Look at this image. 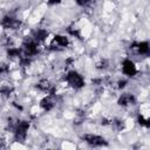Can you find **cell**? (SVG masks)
I'll return each instance as SVG.
<instances>
[{
	"label": "cell",
	"mask_w": 150,
	"mask_h": 150,
	"mask_svg": "<svg viewBox=\"0 0 150 150\" xmlns=\"http://www.w3.org/2000/svg\"><path fill=\"white\" fill-rule=\"evenodd\" d=\"M66 81L68 82V84L74 88V89H80L84 86V80L83 77L75 70H71L69 71L67 75H66Z\"/></svg>",
	"instance_id": "6da1fadb"
},
{
	"label": "cell",
	"mask_w": 150,
	"mask_h": 150,
	"mask_svg": "<svg viewBox=\"0 0 150 150\" xmlns=\"http://www.w3.org/2000/svg\"><path fill=\"white\" fill-rule=\"evenodd\" d=\"M29 128V122L27 121H18L16 124L14 125V137L16 141L22 142L26 136H27V131Z\"/></svg>",
	"instance_id": "7a4b0ae2"
},
{
	"label": "cell",
	"mask_w": 150,
	"mask_h": 150,
	"mask_svg": "<svg viewBox=\"0 0 150 150\" xmlns=\"http://www.w3.org/2000/svg\"><path fill=\"white\" fill-rule=\"evenodd\" d=\"M83 141H86L88 144L93 145V146H103V145H108L107 141L100 136V135H95V134H87L82 136Z\"/></svg>",
	"instance_id": "3957f363"
},
{
	"label": "cell",
	"mask_w": 150,
	"mask_h": 150,
	"mask_svg": "<svg viewBox=\"0 0 150 150\" xmlns=\"http://www.w3.org/2000/svg\"><path fill=\"white\" fill-rule=\"evenodd\" d=\"M22 49H23V54L27 56H34L38 54L39 48H38V41L32 39V40H26L22 45Z\"/></svg>",
	"instance_id": "277c9868"
},
{
	"label": "cell",
	"mask_w": 150,
	"mask_h": 150,
	"mask_svg": "<svg viewBox=\"0 0 150 150\" xmlns=\"http://www.w3.org/2000/svg\"><path fill=\"white\" fill-rule=\"evenodd\" d=\"M131 49H135L137 54L144 55V56H150V43L146 41L137 42L131 46Z\"/></svg>",
	"instance_id": "5b68a950"
},
{
	"label": "cell",
	"mask_w": 150,
	"mask_h": 150,
	"mask_svg": "<svg viewBox=\"0 0 150 150\" xmlns=\"http://www.w3.org/2000/svg\"><path fill=\"white\" fill-rule=\"evenodd\" d=\"M69 43L68 39L63 35H55L54 39H53V42L52 45L49 46L50 49H62L64 47H67Z\"/></svg>",
	"instance_id": "8992f818"
},
{
	"label": "cell",
	"mask_w": 150,
	"mask_h": 150,
	"mask_svg": "<svg viewBox=\"0 0 150 150\" xmlns=\"http://www.w3.org/2000/svg\"><path fill=\"white\" fill-rule=\"evenodd\" d=\"M122 70H123V74L129 76V77H132L136 75L137 73V69H136V66L135 63L131 61V60H124L123 63H122Z\"/></svg>",
	"instance_id": "52a82bcc"
},
{
	"label": "cell",
	"mask_w": 150,
	"mask_h": 150,
	"mask_svg": "<svg viewBox=\"0 0 150 150\" xmlns=\"http://www.w3.org/2000/svg\"><path fill=\"white\" fill-rule=\"evenodd\" d=\"M2 26L5 28H9V29H19L21 26V21L19 19L12 18L9 15H6L2 19Z\"/></svg>",
	"instance_id": "ba28073f"
},
{
	"label": "cell",
	"mask_w": 150,
	"mask_h": 150,
	"mask_svg": "<svg viewBox=\"0 0 150 150\" xmlns=\"http://www.w3.org/2000/svg\"><path fill=\"white\" fill-rule=\"evenodd\" d=\"M118 105H122V107H128V105H134L136 103V98L134 95L129 94V93H125V94H122L117 101Z\"/></svg>",
	"instance_id": "9c48e42d"
},
{
	"label": "cell",
	"mask_w": 150,
	"mask_h": 150,
	"mask_svg": "<svg viewBox=\"0 0 150 150\" xmlns=\"http://www.w3.org/2000/svg\"><path fill=\"white\" fill-rule=\"evenodd\" d=\"M36 88H39L40 90L42 91H46L48 93L49 95H54L55 94V87L53 84H50V82L48 80H41L38 84H36Z\"/></svg>",
	"instance_id": "30bf717a"
},
{
	"label": "cell",
	"mask_w": 150,
	"mask_h": 150,
	"mask_svg": "<svg viewBox=\"0 0 150 150\" xmlns=\"http://www.w3.org/2000/svg\"><path fill=\"white\" fill-rule=\"evenodd\" d=\"M40 105H41V108H42L43 110H46V111L52 110V109L55 107V101L53 100V95L46 96L45 98H42L41 102H40Z\"/></svg>",
	"instance_id": "8fae6325"
},
{
	"label": "cell",
	"mask_w": 150,
	"mask_h": 150,
	"mask_svg": "<svg viewBox=\"0 0 150 150\" xmlns=\"http://www.w3.org/2000/svg\"><path fill=\"white\" fill-rule=\"evenodd\" d=\"M48 35V32L46 29H35L33 32V39L36 40L38 42L39 41H43Z\"/></svg>",
	"instance_id": "7c38bea8"
},
{
	"label": "cell",
	"mask_w": 150,
	"mask_h": 150,
	"mask_svg": "<svg viewBox=\"0 0 150 150\" xmlns=\"http://www.w3.org/2000/svg\"><path fill=\"white\" fill-rule=\"evenodd\" d=\"M138 124L145 128H150V118H145L144 116L139 115L138 116Z\"/></svg>",
	"instance_id": "4fadbf2b"
},
{
	"label": "cell",
	"mask_w": 150,
	"mask_h": 150,
	"mask_svg": "<svg viewBox=\"0 0 150 150\" xmlns=\"http://www.w3.org/2000/svg\"><path fill=\"white\" fill-rule=\"evenodd\" d=\"M111 124L115 127L116 130H122L124 128V123L121 120H114V121H111Z\"/></svg>",
	"instance_id": "5bb4252c"
},
{
	"label": "cell",
	"mask_w": 150,
	"mask_h": 150,
	"mask_svg": "<svg viewBox=\"0 0 150 150\" xmlns=\"http://www.w3.org/2000/svg\"><path fill=\"white\" fill-rule=\"evenodd\" d=\"M108 64H109V62H108V60H101L97 64H96V68L97 69H105L107 67H108Z\"/></svg>",
	"instance_id": "9a60e30c"
},
{
	"label": "cell",
	"mask_w": 150,
	"mask_h": 150,
	"mask_svg": "<svg viewBox=\"0 0 150 150\" xmlns=\"http://www.w3.org/2000/svg\"><path fill=\"white\" fill-rule=\"evenodd\" d=\"M76 1V4L79 5V6H86V5H88V2H89V0H75Z\"/></svg>",
	"instance_id": "2e32d148"
},
{
	"label": "cell",
	"mask_w": 150,
	"mask_h": 150,
	"mask_svg": "<svg viewBox=\"0 0 150 150\" xmlns=\"http://www.w3.org/2000/svg\"><path fill=\"white\" fill-rule=\"evenodd\" d=\"M125 84H127V81H125V80H120V81H118V88H120V89L124 88Z\"/></svg>",
	"instance_id": "e0dca14e"
},
{
	"label": "cell",
	"mask_w": 150,
	"mask_h": 150,
	"mask_svg": "<svg viewBox=\"0 0 150 150\" xmlns=\"http://www.w3.org/2000/svg\"><path fill=\"white\" fill-rule=\"evenodd\" d=\"M61 0H48V4L49 5H56V4H60Z\"/></svg>",
	"instance_id": "ac0fdd59"
}]
</instances>
